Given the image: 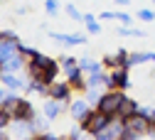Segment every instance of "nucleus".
<instances>
[{"instance_id":"nucleus-22","label":"nucleus","mask_w":155,"mask_h":140,"mask_svg":"<svg viewBox=\"0 0 155 140\" xmlns=\"http://www.w3.org/2000/svg\"><path fill=\"white\" fill-rule=\"evenodd\" d=\"M116 32H118L121 37H145L143 30H135V27H118Z\"/></svg>"},{"instance_id":"nucleus-28","label":"nucleus","mask_w":155,"mask_h":140,"mask_svg":"<svg viewBox=\"0 0 155 140\" xmlns=\"http://www.w3.org/2000/svg\"><path fill=\"white\" fill-rule=\"evenodd\" d=\"M17 52H20L22 57H27V59H32V57L37 54V49H35V47H27V44H22V42H20V47H17Z\"/></svg>"},{"instance_id":"nucleus-29","label":"nucleus","mask_w":155,"mask_h":140,"mask_svg":"<svg viewBox=\"0 0 155 140\" xmlns=\"http://www.w3.org/2000/svg\"><path fill=\"white\" fill-rule=\"evenodd\" d=\"M116 22H123V25H133V17L128 15V12H116Z\"/></svg>"},{"instance_id":"nucleus-12","label":"nucleus","mask_w":155,"mask_h":140,"mask_svg":"<svg viewBox=\"0 0 155 140\" xmlns=\"http://www.w3.org/2000/svg\"><path fill=\"white\" fill-rule=\"evenodd\" d=\"M17 47H20V39H0V62L17 54Z\"/></svg>"},{"instance_id":"nucleus-11","label":"nucleus","mask_w":155,"mask_h":140,"mask_svg":"<svg viewBox=\"0 0 155 140\" xmlns=\"http://www.w3.org/2000/svg\"><path fill=\"white\" fill-rule=\"evenodd\" d=\"M153 62L155 64V52H130L128 54V67H138V64H148Z\"/></svg>"},{"instance_id":"nucleus-18","label":"nucleus","mask_w":155,"mask_h":140,"mask_svg":"<svg viewBox=\"0 0 155 140\" xmlns=\"http://www.w3.org/2000/svg\"><path fill=\"white\" fill-rule=\"evenodd\" d=\"M59 67H62L64 76H69V74H74L76 69H79V59H76V57H62L59 59Z\"/></svg>"},{"instance_id":"nucleus-32","label":"nucleus","mask_w":155,"mask_h":140,"mask_svg":"<svg viewBox=\"0 0 155 140\" xmlns=\"http://www.w3.org/2000/svg\"><path fill=\"white\" fill-rule=\"evenodd\" d=\"M42 140H67V138H59V135H52V133H40Z\"/></svg>"},{"instance_id":"nucleus-36","label":"nucleus","mask_w":155,"mask_h":140,"mask_svg":"<svg viewBox=\"0 0 155 140\" xmlns=\"http://www.w3.org/2000/svg\"><path fill=\"white\" fill-rule=\"evenodd\" d=\"M116 3H118V5H128V0H116Z\"/></svg>"},{"instance_id":"nucleus-16","label":"nucleus","mask_w":155,"mask_h":140,"mask_svg":"<svg viewBox=\"0 0 155 140\" xmlns=\"http://www.w3.org/2000/svg\"><path fill=\"white\" fill-rule=\"evenodd\" d=\"M67 81L71 84L74 91H86V74H84L81 69H76L74 74H69V76H67Z\"/></svg>"},{"instance_id":"nucleus-8","label":"nucleus","mask_w":155,"mask_h":140,"mask_svg":"<svg viewBox=\"0 0 155 140\" xmlns=\"http://www.w3.org/2000/svg\"><path fill=\"white\" fill-rule=\"evenodd\" d=\"M49 37L59 44H67V47H74V44H84L86 42V34L81 32H69V34H62V32H49Z\"/></svg>"},{"instance_id":"nucleus-6","label":"nucleus","mask_w":155,"mask_h":140,"mask_svg":"<svg viewBox=\"0 0 155 140\" xmlns=\"http://www.w3.org/2000/svg\"><path fill=\"white\" fill-rule=\"evenodd\" d=\"M121 133H123V118L113 116V121L94 135V140H121Z\"/></svg>"},{"instance_id":"nucleus-31","label":"nucleus","mask_w":155,"mask_h":140,"mask_svg":"<svg viewBox=\"0 0 155 140\" xmlns=\"http://www.w3.org/2000/svg\"><path fill=\"white\" fill-rule=\"evenodd\" d=\"M99 20H116V12H111V10H104V12L99 15Z\"/></svg>"},{"instance_id":"nucleus-30","label":"nucleus","mask_w":155,"mask_h":140,"mask_svg":"<svg viewBox=\"0 0 155 140\" xmlns=\"http://www.w3.org/2000/svg\"><path fill=\"white\" fill-rule=\"evenodd\" d=\"M101 64H104V69H108V71H111V69H116V62H113V54H106V57L101 59Z\"/></svg>"},{"instance_id":"nucleus-33","label":"nucleus","mask_w":155,"mask_h":140,"mask_svg":"<svg viewBox=\"0 0 155 140\" xmlns=\"http://www.w3.org/2000/svg\"><path fill=\"white\" fill-rule=\"evenodd\" d=\"M150 135L155 138V113H153V118H150Z\"/></svg>"},{"instance_id":"nucleus-2","label":"nucleus","mask_w":155,"mask_h":140,"mask_svg":"<svg viewBox=\"0 0 155 140\" xmlns=\"http://www.w3.org/2000/svg\"><path fill=\"white\" fill-rule=\"evenodd\" d=\"M126 98V91H118V89H111V91H104V96L99 98L96 108L104 111L106 116H118V108H121V101Z\"/></svg>"},{"instance_id":"nucleus-25","label":"nucleus","mask_w":155,"mask_h":140,"mask_svg":"<svg viewBox=\"0 0 155 140\" xmlns=\"http://www.w3.org/2000/svg\"><path fill=\"white\" fill-rule=\"evenodd\" d=\"M138 20L140 22H155V10H150V8L138 10Z\"/></svg>"},{"instance_id":"nucleus-27","label":"nucleus","mask_w":155,"mask_h":140,"mask_svg":"<svg viewBox=\"0 0 155 140\" xmlns=\"http://www.w3.org/2000/svg\"><path fill=\"white\" fill-rule=\"evenodd\" d=\"M45 10H47L49 17H54L57 12H59V3H57V0H45Z\"/></svg>"},{"instance_id":"nucleus-19","label":"nucleus","mask_w":155,"mask_h":140,"mask_svg":"<svg viewBox=\"0 0 155 140\" xmlns=\"http://www.w3.org/2000/svg\"><path fill=\"white\" fill-rule=\"evenodd\" d=\"M84 27L89 34H101V25H99V17L94 15H84Z\"/></svg>"},{"instance_id":"nucleus-24","label":"nucleus","mask_w":155,"mask_h":140,"mask_svg":"<svg viewBox=\"0 0 155 140\" xmlns=\"http://www.w3.org/2000/svg\"><path fill=\"white\" fill-rule=\"evenodd\" d=\"M47 123H49V118H45V116H35V118H32V125H35L37 133H45Z\"/></svg>"},{"instance_id":"nucleus-35","label":"nucleus","mask_w":155,"mask_h":140,"mask_svg":"<svg viewBox=\"0 0 155 140\" xmlns=\"http://www.w3.org/2000/svg\"><path fill=\"white\" fill-rule=\"evenodd\" d=\"M25 140H42V135L37 133V135H30V138H25Z\"/></svg>"},{"instance_id":"nucleus-13","label":"nucleus","mask_w":155,"mask_h":140,"mask_svg":"<svg viewBox=\"0 0 155 140\" xmlns=\"http://www.w3.org/2000/svg\"><path fill=\"white\" fill-rule=\"evenodd\" d=\"M42 116L49 118V121L59 118V116H62V103H59V101H54V98H47V101L42 103Z\"/></svg>"},{"instance_id":"nucleus-3","label":"nucleus","mask_w":155,"mask_h":140,"mask_svg":"<svg viewBox=\"0 0 155 140\" xmlns=\"http://www.w3.org/2000/svg\"><path fill=\"white\" fill-rule=\"evenodd\" d=\"M130 86H133V84H130V74H128V69L118 67V69H111V71H108L106 91H111V89H118V91H128Z\"/></svg>"},{"instance_id":"nucleus-9","label":"nucleus","mask_w":155,"mask_h":140,"mask_svg":"<svg viewBox=\"0 0 155 140\" xmlns=\"http://www.w3.org/2000/svg\"><path fill=\"white\" fill-rule=\"evenodd\" d=\"M37 113H35V106L32 101H27V98H20V103H17L15 113H12V121H32Z\"/></svg>"},{"instance_id":"nucleus-1","label":"nucleus","mask_w":155,"mask_h":140,"mask_svg":"<svg viewBox=\"0 0 155 140\" xmlns=\"http://www.w3.org/2000/svg\"><path fill=\"white\" fill-rule=\"evenodd\" d=\"M111 121H113V118H111V116H106L104 111H99V108H91V111L86 113V118H84V121H79V125H81V128H84V130H86V133L94 138L99 130H104V128H106Z\"/></svg>"},{"instance_id":"nucleus-7","label":"nucleus","mask_w":155,"mask_h":140,"mask_svg":"<svg viewBox=\"0 0 155 140\" xmlns=\"http://www.w3.org/2000/svg\"><path fill=\"white\" fill-rule=\"evenodd\" d=\"M89 111H91V103L86 101V98H71V101H69V116H71L74 123L84 121Z\"/></svg>"},{"instance_id":"nucleus-4","label":"nucleus","mask_w":155,"mask_h":140,"mask_svg":"<svg viewBox=\"0 0 155 140\" xmlns=\"http://www.w3.org/2000/svg\"><path fill=\"white\" fill-rule=\"evenodd\" d=\"M123 128L130 130V133H138L140 138L150 135V121H148L143 113H133V116H128L126 121H123Z\"/></svg>"},{"instance_id":"nucleus-26","label":"nucleus","mask_w":155,"mask_h":140,"mask_svg":"<svg viewBox=\"0 0 155 140\" xmlns=\"http://www.w3.org/2000/svg\"><path fill=\"white\" fill-rule=\"evenodd\" d=\"M84 93H86V101H89V103H99V98L104 96L101 89H86Z\"/></svg>"},{"instance_id":"nucleus-10","label":"nucleus","mask_w":155,"mask_h":140,"mask_svg":"<svg viewBox=\"0 0 155 140\" xmlns=\"http://www.w3.org/2000/svg\"><path fill=\"white\" fill-rule=\"evenodd\" d=\"M27 81H30V79H27ZM27 81H22V79L17 76V74H12V71H3V76H0V84L8 86L10 91H20V89H25Z\"/></svg>"},{"instance_id":"nucleus-21","label":"nucleus","mask_w":155,"mask_h":140,"mask_svg":"<svg viewBox=\"0 0 155 140\" xmlns=\"http://www.w3.org/2000/svg\"><path fill=\"white\" fill-rule=\"evenodd\" d=\"M67 140H89V133H86L79 123H76V125L69 130V138H67Z\"/></svg>"},{"instance_id":"nucleus-37","label":"nucleus","mask_w":155,"mask_h":140,"mask_svg":"<svg viewBox=\"0 0 155 140\" xmlns=\"http://www.w3.org/2000/svg\"><path fill=\"white\" fill-rule=\"evenodd\" d=\"M0 108H3V106H0Z\"/></svg>"},{"instance_id":"nucleus-5","label":"nucleus","mask_w":155,"mask_h":140,"mask_svg":"<svg viewBox=\"0 0 155 140\" xmlns=\"http://www.w3.org/2000/svg\"><path fill=\"white\" fill-rule=\"evenodd\" d=\"M71 93H74V89H71V84L64 79V81H52V84H49L47 98H54V101H59V103H69V101H71Z\"/></svg>"},{"instance_id":"nucleus-17","label":"nucleus","mask_w":155,"mask_h":140,"mask_svg":"<svg viewBox=\"0 0 155 140\" xmlns=\"http://www.w3.org/2000/svg\"><path fill=\"white\" fill-rule=\"evenodd\" d=\"M106 81H108V74L106 71H99V74H86V89H106Z\"/></svg>"},{"instance_id":"nucleus-23","label":"nucleus","mask_w":155,"mask_h":140,"mask_svg":"<svg viewBox=\"0 0 155 140\" xmlns=\"http://www.w3.org/2000/svg\"><path fill=\"white\" fill-rule=\"evenodd\" d=\"M64 10H67V15L74 20V22H84V15L79 12V8H76V5H71V3H69V5H64Z\"/></svg>"},{"instance_id":"nucleus-20","label":"nucleus","mask_w":155,"mask_h":140,"mask_svg":"<svg viewBox=\"0 0 155 140\" xmlns=\"http://www.w3.org/2000/svg\"><path fill=\"white\" fill-rule=\"evenodd\" d=\"M128 49H118V52H116L113 54V62H116V69H118V67H123V69H130L128 67Z\"/></svg>"},{"instance_id":"nucleus-14","label":"nucleus","mask_w":155,"mask_h":140,"mask_svg":"<svg viewBox=\"0 0 155 140\" xmlns=\"http://www.w3.org/2000/svg\"><path fill=\"white\" fill-rule=\"evenodd\" d=\"M79 69L84 74H99V71H104V64L96 62V59H91V57H81L79 59Z\"/></svg>"},{"instance_id":"nucleus-34","label":"nucleus","mask_w":155,"mask_h":140,"mask_svg":"<svg viewBox=\"0 0 155 140\" xmlns=\"http://www.w3.org/2000/svg\"><path fill=\"white\" fill-rule=\"evenodd\" d=\"M0 140H12V135H8L3 128H0Z\"/></svg>"},{"instance_id":"nucleus-15","label":"nucleus","mask_w":155,"mask_h":140,"mask_svg":"<svg viewBox=\"0 0 155 140\" xmlns=\"http://www.w3.org/2000/svg\"><path fill=\"white\" fill-rule=\"evenodd\" d=\"M138 101H135V98H123V101H121V108H118V118H123V121H126V118L128 116H133V113H138Z\"/></svg>"}]
</instances>
